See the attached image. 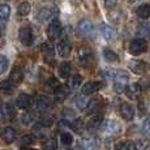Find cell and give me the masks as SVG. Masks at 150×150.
<instances>
[{
    "label": "cell",
    "instance_id": "7dc6e473",
    "mask_svg": "<svg viewBox=\"0 0 150 150\" xmlns=\"http://www.w3.org/2000/svg\"><path fill=\"white\" fill-rule=\"evenodd\" d=\"M129 3H136V1H138V0H128Z\"/></svg>",
    "mask_w": 150,
    "mask_h": 150
},
{
    "label": "cell",
    "instance_id": "4dcf8cb0",
    "mask_svg": "<svg viewBox=\"0 0 150 150\" xmlns=\"http://www.w3.org/2000/svg\"><path fill=\"white\" fill-rule=\"evenodd\" d=\"M131 68H132V71L134 72V73H137V74H142L144 72H145V64H144L142 62H134V63H132L131 64Z\"/></svg>",
    "mask_w": 150,
    "mask_h": 150
},
{
    "label": "cell",
    "instance_id": "603a6c76",
    "mask_svg": "<svg viewBox=\"0 0 150 150\" xmlns=\"http://www.w3.org/2000/svg\"><path fill=\"white\" fill-rule=\"evenodd\" d=\"M41 48H42V54L45 55L46 59L52 57L55 55V48H54V46H52V43H51V42H45L42 45Z\"/></svg>",
    "mask_w": 150,
    "mask_h": 150
},
{
    "label": "cell",
    "instance_id": "8fae6325",
    "mask_svg": "<svg viewBox=\"0 0 150 150\" xmlns=\"http://www.w3.org/2000/svg\"><path fill=\"white\" fill-rule=\"evenodd\" d=\"M31 103H33V98L29 96V94H25V93L20 94L16 99V106L18 108H28L31 106Z\"/></svg>",
    "mask_w": 150,
    "mask_h": 150
},
{
    "label": "cell",
    "instance_id": "7a4b0ae2",
    "mask_svg": "<svg viewBox=\"0 0 150 150\" xmlns=\"http://www.w3.org/2000/svg\"><path fill=\"white\" fill-rule=\"evenodd\" d=\"M129 81V76L125 73V72H116L114 76V89L116 93H123L127 89V85H128Z\"/></svg>",
    "mask_w": 150,
    "mask_h": 150
},
{
    "label": "cell",
    "instance_id": "9c48e42d",
    "mask_svg": "<svg viewBox=\"0 0 150 150\" xmlns=\"http://www.w3.org/2000/svg\"><path fill=\"white\" fill-rule=\"evenodd\" d=\"M13 115H14V111L12 106L8 105V103H0V122L12 119Z\"/></svg>",
    "mask_w": 150,
    "mask_h": 150
},
{
    "label": "cell",
    "instance_id": "6da1fadb",
    "mask_svg": "<svg viewBox=\"0 0 150 150\" xmlns=\"http://www.w3.org/2000/svg\"><path fill=\"white\" fill-rule=\"evenodd\" d=\"M77 60H79L80 65H82V67H89V65H91L94 62L93 50L89 47L79 48V51H77Z\"/></svg>",
    "mask_w": 150,
    "mask_h": 150
},
{
    "label": "cell",
    "instance_id": "4316f807",
    "mask_svg": "<svg viewBox=\"0 0 150 150\" xmlns=\"http://www.w3.org/2000/svg\"><path fill=\"white\" fill-rule=\"evenodd\" d=\"M103 56H105V59L107 60V62H111V63H116L117 60H119L117 54H115L114 51L110 50V48H105V50H103Z\"/></svg>",
    "mask_w": 150,
    "mask_h": 150
},
{
    "label": "cell",
    "instance_id": "c3c4849f",
    "mask_svg": "<svg viewBox=\"0 0 150 150\" xmlns=\"http://www.w3.org/2000/svg\"><path fill=\"white\" fill-rule=\"evenodd\" d=\"M21 150H31V149H28V148H24V149H21Z\"/></svg>",
    "mask_w": 150,
    "mask_h": 150
},
{
    "label": "cell",
    "instance_id": "ba28073f",
    "mask_svg": "<svg viewBox=\"0 0 150 150\" xmlns=\"http://www.w3.org/2000/svg\"><path fill=\"white\" fill-rule=\"evenodd\" d=\"M51 99L46 96H38L35 98V102H34V106H35V110L39 112H43L46 110H48L51 107Z\"/></svg>",
    "mask_w": 150,
    "mask_h": 150
},
{
    "label": "cell",
    "instance_id": "83f0119b",
    "mask_svg": "<svg viewBox=\"0 0 150 150\" xmlns=\"http://www.w3.org/2000/svg\"><path fill=\"white\" fill-rule=\"evenodd\" d=\"M82 82V77L80 74H76V76L71 77L68 81V88L69 89H74V88H79L80 83Z\"/></svg>",
    "mask_w": 150,
    "mask_h": 150
},
{
    "label": "cell",
    "instance_id": "8992f818",
    "mask_svg": "<svg viewBox=\"0 0 150 150\" xmlns=\"http://www.w3.org/2000/svg\"><path fill=\"white\" fill-rule=\"evenodd\" d=\"M146 47H148L146 41L140 39V38L133 39V41L131 42V45H129V52H131L132 55H140L146 50Z\"/></svg>",
    "mask_w": 150,
    "mask_h": 150
},
{
    "label": "cell",
    "instance_id": "f546056e",
    "mask_svg": "<svg viewBox=\"0 0 150 150\" xmlns=\"http://www.w3.org/2000/svg\"><path fill=\"white\" fill-rule=\"evenodd\" d=\"M60 141L64 146H71L72 142H73V136L69 132H63L62 136H60Z\"/></svg>",
    "mask_w": 150,
    "mask_h": 150
},
{
    "label": "cell",
    "instance_id": "52a82bcc",
    "mask_svg": "<svg viewBox=\"0 0 150 150\" xmlns=\"http://www.w3.org/2000/svg\"><path fill=\"white\" fill-rule=\"evenodd\" d=\"M79 31L86 38H90L94 35V25L89 20H81L79 22Z\"/></svg>",
    "mask_w": 150,
    "mask_h": 150
},
{
    "label": "cell",
    "instance_id": "d6986e66",
    "mask_svg": "<svg viewBox=\"0 0 150 150\" xmlns=\"http://www.w3.org/2000/svg\"><path fill=\"white\" fill-rule=\"evenodd\" d=\"M137 35L140 37V39H144V41H145L146 38H150V25L146 24V22L138 24V26H137Z\"/></svg>",
    "mask_w": 150,
    "mask_h": 150
},
{
    "label": "cell",
    "instance_id": "f35d334b",
    "mask_svg": "<svg viewBox=\"0 0 150 150\" xmlns=\"http://www.w3.org/2000/svg\"><path fill=\"white\" fill-rule=\"evenodd\" d=\"M142 132H144V134H150V114L148 115V117L145 119V122H144L142 124Z\"/></svg>",
    "mask_w": 150,
    "mask_h": 150
},
{
    "label": "cell",
    "instance_id": "2e32d148",
    "mask_svg": "<svg viewBox=\"0 0 150 150\" xmlns=\"http://www.w3.org/2000/svg\"><path fill=\"white\" fill-rule=\"evenodd\" d=\"M124 91H125V94H127V97H128V98L134 99V98H137L141 94L142 89H141V86L138 85V83H132V85L127 86V89Z\"/></svg>",
    "mask_w": 150,
    "mask_h": 150
},
{
    "label": "cell",
    "instance_id": "ffe728a7",
    "mask_svg": "<svg viewBox=\"0 0 150 150\" xmlns=\"http://www.w3.org/2000/svg\"><path fill=\"white\" fill-rule=\"evenodd\" d=\"M97 145H98V141H97V138H94V137L83 138L82 142L80 144V146H81L83 150H94L97 148Z\"/></svg>",
    "mask_w": 150,
    "mask_h": 150
},
{
    "label": "cell",
    "instance_id": "e575fe53",
    "mask_svg": "<svg viewBox=\"0 0 150 150\" xmlns=\"http://www.w3.org/2000/svg\"><path fill=\"white\" fill-rule=\"evenodd\" d=\"M88 103H89V99L86 98V96H80V97H77L76 105H77V107H79L80 110H85L86 107H88Z\"/></svg>",
    "mask_w": 150,
    "mask_h": 150
},
{
    "label": "cell",
    "instance_id": "5bb4252c",
    "mask_svg": "<svg viewBox=\"0 0 150 150\" xmlns=\"http://www.w3.org/2000/svg\"><path fill=\"white\" fill-rule=\"evenodd\" d=\"M100 31H102V35L105 37V39H107V41H115L117 37L116 29H114L110 25H102L100 26Z\"/></svg>",
    "mask_w": 150,
    "mask_h": 150
},
{
    "label": "cell",
    "instance_id": "7c38bea8",
    "mask_svg": "<svg viewBox=\"0 0 150 150\" xmlns=\"http://www.w3.org/2000/svg\"><path fill=\"white\" fill-rule=\"evenodd\" d=\"M120 115H122V117L124 120L131 122L134 116V110L131 105H128V103H123V105L120 106Z\"/></svg>",
    "mask_w": 150,
    "mask_h": 150
},
{
    "label": "cell",
    "instance_id": "277c9868",
    "mask_svg": "<svg viewBox=\"0 0 150 150\" xmlns=\"http://www.w3.org/2000/svg\"><path fill=\"white\" fill-rule=\"evenodd\" d=\"M62 34V24H60L59 18H54L50 21L47 29V35L50 39H57L59 35Z\"/></svg>",
    "mask_w": 150,
    "mask_h": 150
},
{
    "label": "cell",
    "instance_id": "74e56055",
    "mask_svg": "<svg viewBox=\"0 0 150 150\" xmlns=\"http://www.w3.org/2000/svg\"><path fill=\"white\" fill-rule=\"evenodd\" d=\"M8 59L5 56H3V55H0V74L1 73H4L5 71H7V68H8Z\"/></svg>",
    "mask_w": 150,
    "mask_h": 150
},
{
    "label": "cell",
    "instance_id": "9a60e30c",
    "mask_svg": "<svg viewBox=\"0 0 150 150\" xmlns=\"http://www.w3.org/2000/svg\"><path fill=\"white\" fill-rule=\"evenodd\" d=\"M100 89V83L96 82V81H90L88 83H85L82 88V94L83 96H91V94L97 93L98 90Z\"/></svg>",
    "mask_w": 150,
    "mask_h": 150
},
{
    "label": "cell",
    "instance_id": "681fc988",
    "mask_svg": "<svg viewBox=\"0 0 150 150\" xmlns=\"http://www.w3.org/2000/svg\"><path fill=\"white\" fill-rule=\"evenodd\" d=\"M3 45V41H1V39H0V46H1Z\"/></svg>",
    "mask_w": 150,
    "mask_h": 150
},
{
    "label": "cell",
    "instance_id": "8d00e7d4",
    "mask_svg": "<svg viewBox=\"0 0 150 150\" xmlns=\"http://www.w3.org/2000/svg\"><path fill=\"white\" fill-rule=\"evenodd\" d=\"M43 146H45V150H55L56 149V140H55V138H48V140L43 144Z\"/></svg>",
    "mask_w": 150,
    "mask_h": 150
},
{
    "label": "cell",
    "instance_id": "e0dca14e",
    "mask_svg": "<svg viewBox=\"0 0 150 150\" xmlns=\"http://www.w3.org/2000/svg\"><path fill=\"white\" fill-rule=\"evenodd\" d=\"M105 132L110 136H114L117 132H120V124L116 120H108L105 125Z\"/></svg>",
    "mask_w": 150,
    "mask_h": 150
},
{
    "label": "cell",
    "instance_id": "1f68e13d",
    "mask_svg": "<svg viewBox=\"0 0 150 150\" xmlns=\"http://www.w3.org/2000/svg\"><path fill=\"white\" fill-rule=\"evenodd\" d=\"M9 14H11V8L7 4H0V20H3V21L8 20Z\"/></svg>",
    "mask_w": 150,
    "mask_h": 150
},
{
    "label": "cell",
    "instance_id": "7402d4cb",
    "mask_svg": "<svg viewBox=\"0 0 150 150\" xmlns=\"http://www.w3.org/2000/svg\"><path fill=\"white\" fill-rule=\"evenodd\" d=\"M22 79H24V74H22V71L18 67H14L12 73H11V79L9 81L13 83V85H17V83H20L22 81Z\"/></svg>",
    "mask_w": 150,
    "mask_h": 150
},
{
    "label": "cell",
    "instance_id": "60d3db41",
    "mask_svg": "<svg viewBox=\"0 0 150 150\" xmlns=\"http://www.w3.org/2000/svg\"><path fill=\"white\" fill-rule=\"evenodd\" d=\"M21 122L24 123L25 125H28V124H30L33 122V116H31L29 112H25V114H22V116H21Z\"/></svg>",
    "mask_w": 150,
    "mask_h": 150
},
{
    "label": "cell",
    "instance_id": "ac0fdd59",
    "mask_svg": "<svg viewBox=\"0 0 150 150\" xmlns=\"http://www.w3.org/2000/svg\"><path fill=\"white\" fill-rule=\"evenodd\" d=\"M102 122H103V116L102 115H96V116L90 117L88 122V129L89 131H97V129L100 128L102 125Z\"/></svg>",
    "mask_w": 150,
    "mask_h": 150
},
{
    "label": "cell",
    "instance_id": "7bdbcfd3",
    "mask_svg": "<svg viewBox=\"0 0 150 150\" xmlns=\"http://www.w3.org/2000/svg\"><path fill=\"white\" fill-rule=\"evenodd\" d=\"M63 114H64V117L65 119H73L74 117V112L72 111L71 108H64V111H63Z\"/></svg>",
    "mask_w": 150,
    "mask_h": 150
},
{
    "label": "cell",
    "instance_id": "bcb514c9",
    "mask_svg": "<svg viewBox=\"0 0 150 150\" xmlns=\"http://www.w3.org/2000/svg\"><path fill=\"white\" fill-rule=\"evenodd\" d=\"M4 33H5V25L3 24V22H0V37H1Z\"/></svg>",
    "mask_w": 150,
    "mask_h": 150
},
{
    "label": "cell",
    "instance_id": "30bf717a",
    "mask_svg": "<svg viewBox=\"0 0 150 150\" xmlns=\"http://www.w3.org/2000/svg\"><path fill=\"white\" fill-rule=\"evenodd\" d=\"M56 48H57V52H59L60 56L67 57L68 55L71 54V51H72V45H71V42H69L68 39H62V41L57 43Z\"/></svg>",
    "mask_w": 150,
    "mask_h": 150
},
{
    "label": "cell",
    "instance_id": "5b68a950",
    "mask_svg": "<svg viewBox=\"0 0 150 150\" xmlns=\"http://www.w3.org/2000/svg\"><path fill=\"white\" fill-rule=\"evenodd\" d=\"M18 37H20V41L24 46H30L34 41V35H33V31L29 26H22L18 31Z\"/></svg>",
    "mask_w": 150,
    "mask_h": 150
},
{
    "label": "cell",
    "instance_id": "3957f363",
    "mask_svg": "<svg viewBox=\"0 0 150 150\" xmlns=\"http://www.w3.org/2000/svg\"><path fill=\"white\" fill-rule=\"evenodd\" d=\"M56 9L55 8H48V7H45L37 13L35 16V20L38 22H46V21H50V20H54L56 18Z\"/></svg>",
    "mask_w": 150,
    "mask_h": 150
},
{
    "label": "cell",
    "instance_id": "f1b7e54d",
    "mask_svg": "<svg viewBox=\"0 0 150 150\" xmlns=\"http://www.w3.org/2000/svg\"><path fill=\"white\" fill-rule=\"evenodd\" d=\"M115 150H136L134 148V142H131V141H124V142H120L115 146Z\"/></svg>",
    "mask_w": 150,
    "mask_h": 150
},
{
    "label": "cell",
    "instance_id": "484cf974",
    "mask_svg": "<svg viewBox=\"0 0 150 150\" xmlns=\"http://www.w3.org/2000/svg\"><path fill=\"white\" fill-rule=\"evenodd\" d=\"M57 72H59V76L63 77V79L68 77L69 73H71V64H69V63H62V64L59 65Z\"/></svg>",
    "mask_w": 150,
    "mask_h": 150
},
{
    "label": "cell",
    "instance_id": "d6a6232c",
    "mask_svg": "<svg viewBox=\"0 0 150 150\" xmlns=\"http://www.w3.org/2000/svg\"><path fill=\"white\" fill-rule=\"evenodd\" d=\"M18 14L20 16H28L29 12H30V4L28 1H24L18 5Z\"/></svg>",
    "mask_w": 150,
    "mask_h": 150
},
{
    "label": "cell",
    "instance_id": "d590c367",
    "mask_svg": "<svg viewBox=\"0 0 150 150\" xmlns=\"http://www.w3.org/2000/svg\"><path fill=\"white\" fill-rule=\"evenodd\" d=\"M99 100L100 99H98V98H96V99H91V100H89V103H88V111L89 112H96L98 107H99Z\"/></svg>",
    "mask_w": 150,
    "mask_h": 150
},
{
    "label": "cell",
    "instance_id": "cb8c5ba5",
    "mask_svg": "<svg viewBox=\"0 0 150 150\" xmlns=\"http://www.w3.org/2000/svg\"><path fill=\"white\" fill-rule=\"evenodd\" d=\"M137 16L141 20H146L150 16V5L149 4H142L137 8Z\"/></svg>",
    "mask_w": 150,
    "mask_h": 150
},
{
    "label": "cell",
    "instance_id": "d4e9b609",
    "mask_svg": "<svg viewBox=\"0 0 150 150\" xmlns=\"http://www.w3.org/2000/svg\"><path fill=\"white\" fill-rule=\"evenodd\" d=\"M59 86H60V83L59 81H57L55 77H51L50 80H48L47 82H46V85H45V89L46 90H48L50 93H55V91L59 89Z\"/></svg>",
    "mask_w": 150,
    "mask_h": 150
},
{
    "label": "cell",
    "instance_id": "ab89813d",
    "mask_svg": "<svg viewBox=\"0 0 150 150\" xmlns=\"http://www.w3.org/2000/svg\"><path fill=\"white\" fill-rule=\"evenodd\" d=\"M33 131H34V133H35L37 137H42L43 134H45V133H43V132H45V127H43L42 124L39 123V124H37V125L34 127Z\"/></svg>",
    "mask_w": 150,
    "mask_h": 150
},
{
    "label": "cell",
    "instance_id": "44dd1931",
    "mask_svg": "<svg viewBox=\"0 0 150 150\" xmlns=\"http://www.w3.org/2000/svg\"><path fill=\"white\" fill-rule=\"evenodd\" d=\"M69 88L68 86H59V89H57L56 91H55V99L57 100V102H63V100L65 99L68 96H69Z\"/></svg>",
    "mask_w": 150,
    "mask_h": 150
},
{
    "label": "cell",
    "instance_id": "836d02e7",
    "mask_svg": "<svg viewBox=\"0 0 150 150\" xmlns=\"http://www.w3.org/2000/svg\"><path fill=\"white\" fill-rule=\"evenodd\" d=\"M13 89V83L9 81V80H4V81L0 82V90L3 93H11Z\"/></svg>",
    "mask_w": 150,
    "mask_h": 150
},
{
    "label": "cell",
    "instance_id": "4fadbf2b",
    "mask_svg": "<svg viewBox=\"0 0 150 150\" xmlns=\"http://www.w3.org/2000/svg\"><path fill=\"white\" fill-rule=\"evenodd\" d=\"M0 137H1V140L4 141L5 144H11V142H13L14 138H16V131H14L13 128H11V127H5V128L0 132Z\"/></svg>",
    "mask_w": 150,
    "mask_h": 150
},
{
    "label": "cell",
    "instance_id": "ee69618b",
    "mask_svg": "<svg viewBox=\"0 0 150 150\" xmlns=\"http://www.w3.org/2000/svg\"><path fill=\"white\" fill-rule=\"evenodd\" d=\"M72 128L76 132H80L82 129V122L81 120H74V123H72Z\"/></svg>",
    "mask_w": 150,
    "mask_h": 150
},
{
    "label": "cell",
    "instance_id": "b9f144b4",
    "mask_svg": "<svg viewBox=\"0 0 150 150\" xmlns=\"http://www.w3.org/2000/svg\"><path fill=\"white\" fill-rule=\"evenodd\" d=\"M21 144L22 145H30V144H33V136H31V134H25V136H22Z\"/></svg>",
    "mask_w": 150,
    "mask_h": 150
},
{
    "label": "cell",
    "instance_id": "f6af8a7d",
    "mask_svg": "<svg viewBox=\"0 0 150 150\" xmlns=\"http://www.w3.org/2000/svg\"><path fill=\"white\" fill-rule=\"evenodd\" d=\"M103 3H105L106 8H112V7H115V4L117 3V0H103Z\"/></svg>",
    "mask_w": 150,
    "mask_h": 150
}]
</instances>
